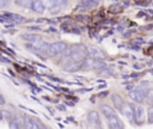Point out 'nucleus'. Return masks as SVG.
<instances>
[{
    "instance_id": "obj_1",
    "label": "nucleus",
    "mask_w": 153,
    "mask_h": 129,
    "mask_svg": "<svg viewBox=\"0 0 153 129\" xmlns=\"http://www.w3.org/2000/svg\"><path fill=\"white\" fill-rule=\"evenodd\" d=\"M86 57H87V50L85 45H82L81 43H78L72 47V60L82 62Z\"/></svg>"
},
{
    "instance_id": "obj_2",
    "label": "nucleus",
    "mask_w": 153,
    "mask_h": 129,
    "mask_svg": "<svg viewBox=\"0 0 153 129\" xmlns=\"http://www.w3.org/2000/svg\"><path fill=\"white\" fill-rule=\"evenodd\" d=\"M67 43L63 41H59V42H54L50 44V49H49V56H57L61 55L66 48H67Z\"/></svg>"
},
{
    "instance_id": "obj_3",
    "label": "nucleus",
    "mask_w": 153,
    "mask_h": 129,
    "mask_svg": "<svg viewBox=\"0 0 153 129\" xmlns=\"http://www.w3.org/2000/svg\"><path fill=\"white\" fill-rule=\"evenodd\" d=\"M146 97H147V91L145 88H142V85H141V87H137L129 92V98L131 100H134L135 103H142Z\"/></svg>"
},
{
    "instance_id": "obj_4",
    "label": "nucleus",
    "mask_w": 153,
    "mask_h": 129,
    "mask_svg": "<svg viewBox=\"0 0 153 129\" xmlns=\"http://www.w3.org/2000/svg\"><path fill=\"white\" fill-rule=\"evenodd\" d=\"M133 109H134V122L137 124H142L145 122V109L142 105H140V103L137 104H133Z\"/></svg>"
},
{
    "instance_id": "obj_5",
    "label": "nucleus",
    "mask_w": 153,
    "mask_h": 129,
    "mask_svg": "<svg viewBox=\"0 0 153 129\" xmlns=\"http://www.w3.org/2000/svg\"><path fill=\"white\" fill-rule=\"evenodd\" d=\"M120 111H121V113H122L128 121H130V122L134 121V109H133V104L124 102V103L122 104V106L120 108Z\"/></svg>"
},
{
    "instance_id": "obj_6",
    "label": "nucleus",
    "mask_w": 153,
    "mask_h": 129,
    "mask_svg": "<svg viewBox=\"0 0 153 129\" xmlns=\"http://www.w3.org/2000/svg\"><path fill=\"white\" fill-rule=\"evenodd\" d=\"M86 50H87V56H90V57L99 59V60H103L105 57V53L96 45H88L86 48Z\"/></svg>"
},
{
    "instance_id": "obj_7",
    "label": "nucleus",
    "mask_w": 153,
    "mask_h": 129,
    "mask_svg": "<svg viewBox=\"0 0 153 129\" xmlns=\"http://www.w3.org/2000/svg\"><path fill=\"white\" fill-rule=\"evenodd\" d=\"M25 128H30V129H37V128H44V125L42 124V122L36 118V117H27L25 116Z\"/></svg>"
},
{
    "instance_id": "obj_8",
    "label": "nucleus",
    "mask_w": 153,
    "mask_h": 129,
    "mask_svg": "<svg viewBox=\"0 0 153 129\" xmlns=\"http://www.w3.org/2000/svg\"><path fill=\"white\" fill-rule=\"evenodd\" d=\"M80 66H81V62H78V61H74L71 59L63 63V70L73 73V72H76L78 69H80Z\"/></svg>"
},
{
    "instance_id": "obj_9",
    "label": "nucleus",
    "mask_w": 153,
    "mask_h": 129,
    "mask_svg": "<svg viewBox=\"0 0 153 129\" xmlns=\"http://www.w3.org/2000/svg\"><path fill=\"white\" fill-rule=\"evenodd\" d=\"M87 122L93 125V127H98L100 128V118H99V113L96 110H91L87 113Z\"/></svg>"
},
{
    "instance_id": "obj_10",
    "label": "nucleus",
    "mask_w": 153,
    "mask_h": 129,
    "mask_svg": "<svg viewBox=\"0 0 153 129\" xmlns=\"http://www.w3.org/2000/svg\"><path fill=\"white\" fill-rule=\"evenodd\" d=\"M106 119H108V127L111 128V129H122V128H124V124L122 123V121L116 115H114V116H111Z\"/></svg>"
},
{
    "instance_id": "obj_11",
    "label": "nucleus",
    "mask_w": 153,
    "mask_h": 129,
    "mask_svg": "<svg viewBox=\"0 0 153 129\" xmlns=\"http://www.w3.org/2000/svg\"><path fill=\"white\" fill-rule=\"evenodd\" d=\"M10 128H25V121L19 116H13L10 121Z\"/></svg>"
},
{
    "instance_id": "obj_12",
    "label": "nucleus",
    "mask_w": 153,
    "mask_h": 129,
    "mask_svg": "<svg viewBox=\"0 0 153 129\" xmlns=\"http://www.w3.org/2000/svg\"><path fill=\"white\" fill-rule=\"evenodd\" d=\"M30 8H31L33 12L39 13V14L43 13V12L45 11V7H44V5H43V2H42L41 0H32Z\"/></svg>"
},
{
    "instance_id": "obj_13",
    "label": "nucleus",
    "mask_w": 153,
    "mask_h": 129,
    "mask_svg": "<svg viewBox=\"0 0 153 129\" xmlns=\"http://www.w3.org/2000/svg\"><path fill=\"white\" fill-rule=\"evenodd\" d=\"M10 22H13V23H23L25 19L23 16H19V14H16V13H11V12H4L2 13Z\"/></svg>"
},
{
    "instance_id": "obj_14",
    "label": "nucleus",
    "mask_w": 153,
    "mask_h": 129,
    "mask_svg": "<svg viewBox=\"0 0 153 129\" xmlns=\"http://www.w3.org/2000/svg\"><path fill=\"white\" fill-rule=\"evenodd\" d=\"M100 112L104 115V117H105V118H109V117H111V116L116 115V113H115V110H114L110 105H106V104L100 105Z\"/></svg>"
},
{
    "instance_id": "obj_15",
    "label": "nucleus",
    "mask_w": 153,
    "mask_h": 129,
    "mask_svg": "<svg viewBox=\"0 0 153 129\" xmlns=\"http://www.w3.org/2000/svg\"><path fill=\"white\" fill-rule=\"evenodd\" d=\"M111 102L114 103V105H115V108H116V109H120V108L122 106V104L124 103L123 98H122L120 94H117V93L111 94Z\"/></svg>"
},
{
    "instance_id": "obj_16",
    "label": "nucleus",
    "mask_w": 153,
    "mask_h": 129,
    "mask_svg": "<svg viewBox=\"0 0 153 129\" xmlns=\"http://www.w3.org/2000/svg\"><path fill=\"white\" fill-rule=\"evenodd\" d=\"M22 38L25 39V41H27L29 43H33V42L41 39V37L37 36V35H35V33H24V35L22 36Z\"/></svg>"
},
{
    "instance_id": "obj_17",
    "label": "nucleus",
    "mask_w": 153,
    "mask_h": 129,
    "mask_svg": "<svg viewBox=\"0 0 153 129\" xmlns=\"http://www.w3.org/2000/svg\"><path fill=\"white\" fill-rule=\"evenodd\" d=\"M81 5L85 8H93L98 5V0H81Z\"/></svg>"
},
{
    "instance_id": "obj_18",
    "label": "nucleus",
    "mask_w": 153,
    "mask_h": 129,
    "mask_svg": "<svg viewBox=\"0 0 153 129\" xmlns=\"http://www.w3.org/2000/svg\"><path fill=\"white\" fill-rule=\"evenodd\" d=\"M14 2H16L18 6H20V7H24V8H30L32 0H14Z\"/></svg>"
},
{
    "instance_id": "obj_19",
    "label": "nucleus",
    "mask_w": 153,
    "mask_h": 129,
    "mask_svg": "<svg viewBox=\"0 0 153 129\" xmlns=\"http://www.w3.org/2000/svg\"><path fill=\"white\" fill-rule=\"evenodd\" d=\"M49 49H50V44H49V43H47V42H43V43L41 44V47H39L38 51H39V53H43V54L49 55Z\"/></svg>"
},
{
    "instance_id": "obj_20",
    "label": "nucleus",
    "mask_w": 153,
    "mask_h": 129,
    "mask_svg": "<svg viewBox=\"0 0 153 129\" xmlns=\"http://www.w3.org/2000/svg\"><path fill=\"white\" fill-rule=\"evenodd\" d=\"M42 2H43V5H44V7L45 8H48V10H51L53 8V6L55 5V2H56V0H41Z\"/></svg>"
},
{
    "instance_id": "obj_21",
    "label": "nucleus",
    "mask_w": 153,
    "mask_h": 129,
    "mask_svg": "<svg viewBox=\"0 0 153 129\" xmlns=\"http://www.w3.org/2000/svg\"><path fill=\"white\" fill-rule=\"evenodd\" d=\"M147 119H148V123H153V105L148 106L147 109Z\"/></svg>"
},
{
    "instance_id": "obj_22",
    "label": "nucleus",
    "mask_w": 153,
    "mask_h": 129,
    "mask_svg": "<svg viewBox=\"0 0 153 129\" xmlns=\"http://www.w3.org/2000/svg\"><path fill=\"white\" fill-rule=\"evenodd\" d=\"M109 75H111V70L108 67H105V68L99 70V76H109Z\"/></svg>"
},
{
    "instance_id": "obj_23",
    "label": "nucleus",
    "mask_w": 153,
    "mask_h": 129,
    "mask_svg": "<svg viewBox=\"0 0 153 129\" xmlns=\"http://www.w3.org/2000/svg\"><path fill=\"white\" fill-rule=\"evenodd\" d=\"M2 116H4V118H6L8 122H10V121H11V118L13 117V116H12V113H11L10 111H6V110H2Z\"/></svg>"
},
{
    "instance_id": "obj_24",
    "label": "nucleus",
    "mask_w": 153,
    "mask_h": 129,
    "mask_svg": "<svg viewBox=\"0 0 153 129\" xmlns=\"http://www.w3.org/2000/svg\"><path fill=\"white\" fill-rule=\"evenodd\" d=\"M146 98L148 99V102H149L151 104H153V88H151V90L147 91V97H146Z\"/></svg>"
},
{
    "instance_id": "obj_25",
    "label": "nucleus",
    "mask_w": 153,
    "mask_h": 129,
    "mask_svg": "<svg viewBox=\"0 0 153 129\" xmlns=\"http://www.w3.org/2000/svg\"><path fill=\"white\" fill-rule=\"evenodd\" d=\"M56 5H59L61 8L62 7H65V6H67V4H68V0H56V2H55Z\"/></svg>"
},
{
    "instance_id": "obj_26",
    "label": "nucleus",
    "mask_w": 153,
    "mask_h": 129,
    "mask_svg": "<svg viewBox=\"0 0 153 129\" xmlns=\"http://www.w3.org/2000/svg\"><path fill=\"white\" fill-rule=\"evenodd\" d=\"M11 2V0H0V8H4L6 6H8Z\"/></svg>"
},
{
    "instance_id": "obj_27",
    "label": "nucleus",
    "mask_w": 153,
    "mask_h": 129,
    "mask_svg": "<svg viewBox=\"0 0 153 129\" xmlns=\"http://www.w3.org/2000/svg\"><path fill=\"white\" fill-rule=\"evenodd\" d=\"M133 32H134L133 30H130V31H127V32H124V33H123V37H124V38H128V37H129V36H130Z\"/></svg>"
},
{
    "instance_id": "obj_28",
    "label": "nucleus",
    "mask_w": 153,
    "mask_h": 129,
    "mask_svg": "<svg viewBox=\"0 0 153 129\" xmlns=\"http://www.w3.org/2000/svg\"><path fill=\"white\" fill-rule=\"evenodd\" d=\"M27 29L31 30V31H39V27L38 26H29Z\"/></svg>"
},
{
    "instance_id": "obj_29",
    "label": "nucleus",
    "mask_w": 153,
    "mask_h": 129,
    "mask_svg": "<svg viewBox=\"0 0 153 129\" xmlns=\"http://www.w3.org/2000/svg\"><path fill=\"white\" fill-rule=\"evenodd\" d=\"M5 104V98L2 97V94H0V105H4Z\"/></svg>"
},
{
    "instance_id": "obj_30",
    "label": "nucleus",
    "mask_w": 153,
    "mask_h": 129,
    "mask_svg": "<svg viewBox=\"0 0 153 129\" xmlns=\"http://www.w3.org/2000/svg\"><path fill=\"white\" fill-rule=\"evenodd\" d=\"M133 67H134L135 69H140V68H141V66H140V64H134Z\"/></svg>"
},
{
    "instance_id": "obj_31",
    "label": "nucleus",
    "mask_w": 153,
    "mask_h": 129,
    "mask_svg": "<svg viewBox=\"0 0 153 129\" xmlns=\"http://www.w3.org/2000/svg\"><path fill=\"white\" fill-rule=\"evenodd\" d=\"M130 76H131V78H137V76H139V74H137V73H133Z\"/></svg>"
},
{
    "instance_id": "obj_32",
    "label": "nucleus",
    "mask_w": 153,
    "mask_h": 129,
    "mask_svg": "<svg viewBox=\"0 0 153 129\" xmlns=\"http://www.w3.org/2000/svg\"><path fill=\"white\" fill-rule=\"evenodd\" d=\"M5 26H6L7 29H10V27H13V24H6Z\"/></svg>"
},
{
    "instance_id": "obj_33",
    "label": "nucleus",
    "mask_w": 153,
    "mask_h": 129,
    "mask_svg": "<svg viewBox=\"0 0 153 129\" xmlns=\"http://www.w3.org/2000/svg\"><path fill=\"white\" fill-rule=\"evenodd\" d=\"M108 94V92H102L100 93V97H104V96H106Z\"/></svg>"
},
{
    "instance_id": "obj_34",
    "label": "nucleus",
    "mask_w": 153,
    "mask_h": 129,
    "mask_svg": "<svg viewBox=\"0 0 153 129\" xmlns=\"http://www.w3.org/2000/svg\"><path fill=\"white\" fill-rule=\"evenodd\" d=\"M57 108H59V109H60V110H65V106H62V105H59V106H57Z\"/></svg>"
},
{
    "instance_id": "obj_35",
    "label": "nucleus",
    "mask_w": 153,
    "mask_h": 129,
    "mask_svg": "<svg viewBox=\"0 0 153 129\" xmlns=\"http://www.w3.org/2000/svg\"><path fill=\"white\" fill-rule=\"evenodd\" d=\"M4 118V116H2V111H0V121Z\"/></svg>"
}]
</instances>
